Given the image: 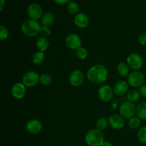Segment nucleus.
I'll return each instance as SVG.
<instances>
[{"mask_svg":"<svg viewBox=\"0 0 146 146\" xmlns=\"http://www.w3.org/2000/svg\"><path fill=\"white\" fill-rule=\"evenodd\" d=\"M137 116L141 120H146V102H141L136 106Z\"/></svg>","mask_w":146,"mask_h":146,"instance_id":"20","label":"nucleus"},{"mask_svg":"<svg viewBox=\"0 0 146 146\" xmlns=\"http://www.w3.org/2000/svg\"><path fill=\"white\" fill-rule=\"evenodd\" d=\"M76 55L77 58L79 59L84 60L88 56V51L86 50V48L81 47L76 51Z\"/></svg>","mask_w":146,"mask_h":146,"instance_id":"28","label":"nucleus"},{"mask_svg":"<svg viewBox=\"0 0 146 146\" xmlns=\"http://www.w3.org/2000/svg\"><path fill=\"white\" fill-rule=\"evenodd\" d=\"M40 76L38 75V73L36 71H30L24 74L22 77V83L24 84L26 87H31L35 86L39 82Z\"/></svg>","mask_w":146,"mask_h":146,"instance_id":"6","label":"nucleus"},{"mask_svg":"<svg viewBox=\"0 0 146 146\" xmlns=\"http://www.w3.org/2000/svg\"><path fill=\"white\" fill-rule=\"evenodd\" d=\"M67 11L69 14H76L78 11V6L74 1H70L67 4Z\"/></svg>","mask_w":146,"mask_h":146,"instance_id":"27","label":"nucleus"},{"mask_svg":"<svg viewBox=\"0 0 146 146\" xmlns=\"http://www.w3.org/2000/svg\"><path fill=\"white\" fill-rule=\"evenodd\" d=\"M39 82L43 86H49L52 82V77L48 74H44L40 76Z\"/></svg>","mask_w":146,"mask_h":146,"instance_id":"26","label":"nucleus"},{"mask_svg":"<svg viewBox=\"0 0 146 146\" xmlns=\"http://www.w3.org/2000/svg\"><path fill=\"white\" fill-rule=\"evenodd\" d=\"M127 64L130 68L135 71H138L143 65V59L140 54L133 53L127 57Z\"/></svg>","mask_w":146,"mask_h":146,"instance_id":"7","label":"nucleus"},{"mask_svg":"<svg viewBox=\"0 0 146 146\" xmlns=\"http://www.w3.org/2000/svg\"><path fill=\"white\" fill-rule=\"evenodd\" d=\"M89 19L88 16L82 12L78 13L74 17V24L78 28L85 29L88 27Z\"/></svg>","mask_w":146,"mask_h":146,"instance_id":"15","label":"nucleus"},{"mask_svg":"<svg viewBox=\"0 0 146 146\" xmlns=\"http://www.w3.org/2000/svg\"><path fill=\"white\" fill-rule=\"evenodd\" d=\"M145 78V75L142 71H135L128 76V83L132 87L138 88L143 85Z\"/></svg>","mask_w":146,"mask_h":146,"instance_id":"5","label":"nucleus"},{"mask_svg":"<svg viewBox=\"0 0 146 146\" xmlns=\"http://www.w3.org/2000/svg\"><path fill=\"white\" fill-rule=\"evenodd\" d=\"M40 34L44 37L49 36L51 34V30L49 28V27H46V26H42L40 29Z\"/></svg>","mask_w":146,"mask_h":146,"instance_id":"30","label":"nucleus"},{"mask_svg":"<svg viewBox=\"0 0 146 146\" xmlns=\"http://www.w3.org/2000/svg\"><path fill=\"white\" fill-rule=\"evenodd\" d=\"M141 125V119L138 116H133L128 121V126L132 129H137Z\"/></svg>","mask_w":146,"mask_h":146,"instance_id":"25","label":"nucleus"},{"mask_svg":"<svg viewBox=\"0 0 146 146\" xmlns=\"http://www.w3.org/2000/svg\"><path fill=\"white\" fill-rule=\"evenodd\" d=\"M117 71H118V74L121 76H128L130 74V67L127 63L120 62L117 65Z\"/></svg>","mask_w":146,"mask_h":146,"instance_id":"19","label":"nucleus"},{"mask_svg":"<svg viewBox=\"0 0 146 146\" xmlns=\"http://www.w3.org/2000/svg\"><path fill=\"white\" fill-rule=\"evenodd\" d=\"M45 55L42 51H36L31 56V61L34 64H41L44 61Z\"/></svg>","mask_w":146,"mask_h":146,"instance_id":"21","label":"nucleus"},{"mask_svg":"<svg viewBox=\"0 0 146 146\" xmlns=\"http://www.w3.org/2000/svg\"><path fill=\"white\" fill-rule=\"evenodd\" d=\"M26 86L23 83H16L11 87V95L16 99H22L26 94Z\"/></svg>","mask_w":146,"mask_h":146,"instance_id":"13","label":"nucleus"},{"mask_svg":"<svg viewBox=\"0 0 146 146\" xmlns=\"http://www.w3.org/2000/svg\"><path fill=\"white\" fill-rule=\"evenodd\" d=\"M4 7V0H1V6H0V11H2Z\"/></svg>","mask_w":146,"mask_h":146,"instance_id":"34","label":"nucleus"},{"mask_svg":"<svg viewBox=\"0 0 146 146\" xmlns=\"http://www.w3.org/2000/svg\"><path fill=\"white\" fill-rule=\"evenodd\" d=\"M108 124L115 130L122 129L125 125V120L120 114H112L108 117Z\"/></svg>","mask_w":146,"mask_h":146,"instance_id":"11","label":"nucleus"},{"mask_svg":"<svg viewBox=\"0 0 146 146\" xmlns=\"http://www.w3.org/2000/svg\"><path fill=\"white\" fill-rule=\"evenodd\" d=\"M41 25L39 22L34 19H27L22 23L21 27V31L28 37H34L40 33Z\"/></svg>","mask_w":146,"mask_h":146,"instance_id":"2","label":"nucleus"},{"mask_svg":"<svg viewBox=\"0 0 146 146\" xmlns=\"http://www.w3.org/2000/svg\"><path fill=\"white\" fill-rule=\"evenodd\" d=\"M65 42L66 45L68 48L71 50H76V51L81 48V44H82L80 36L76 34H71L67 36Z\"/></svg>","mask_w":146,"mask_h":146,"instance_id":"9","label":"nucleus"},{"mask_svg":"<svg viewBox=\"0 0 146 146\" xmlns=\"http://www.w3.org/2000/svg\"><path fill=\"white\" fill-rule=\"evenodd\" d=\"M119 113L123 118L130 119L136 113V106L133 102L125 101L120 106Z\"/></svg>","mask_w":146,"mask_h":146,"instance_id":"4","label":"nucleus"},{"mask_svg":"<svg viewBox=\"0 0 146 146\" xmlns=\"http://www.w3.org/2000/svg\"><path fill=\"white\" fill-rule=\"evenodd\" d=\"M27 14L31 19L37 20L42 17V8L40 4H37V3H31L27 8Z\"/></svg>","mask_w":146,"mask_h":146,"instance_id":"10","label":"nucleus"},{"mask_svg":"<svg viewBox=\"0 0 146 146\" xmlns=\"http://www.w3.org/2000/svg\"><path fill=\"white\" fill-rule=\"evenodd\" d=\"M43 125L41 122L37 119L29 120L26 124L27 132L31 134H38L41 131Z\"/></svg>","mask_w":146,"mask_h":146,"instance_id":"14","label":"nucleus"},{"mask_svg":"<svg viewBox=\"0 0 146 146\" xmlns=\"http://www.w3.org/2000/svg\"><path fill=\"white\" fill-rule=\"evenodd\" d=\"M141 96V94L138 91L135 89H131L128 91V94H127V98H128V101L131 102H136L138 101Z\"/></svg>","mask_w":146,"mask_h":146,"instance_id":"22","label":"nucleus"},{"mask_svg":"<svg viewBox=\"0 0 146 146\" xmlns=\"http://www.w3.org/2000/svg\"><path fill=\"white\" fill-rule=\"evenodd\" d=\"M36 46L38 51L44 52L49 47V41L47 39L46 37H39L36 41Z\"/></svg>","mask_w":146,"mask_h":146,"instance_id":"18","label":"nucleus"},{"mask_svg":"<svg viewBox=\"0 0 146 146\" xmlns=\"http://www.w3.org/2000/svg\"><path fill=\"white\" fill-rule=\"evenodd\" d=\"M113 90L110 86L104 85L100 87L98 91V98L103 102H108L113 97Z\"/></svg>","mask_w":146,"mask_h":146,"instance_id":"8","label":"nucleus"},{"mask_svg":"<svg viewBox=\"0 0 146 146\" xmlns=\"http://www.w3.org/2000/svg\"><path fill=\"white\" fill-rule=\"evenodd\" d=\"M139 92L141 96H143V98H146V84H143L140 87Z\"/></svg>","mask_w":146,"mask_h":146,"instance_id":"32","label":"nucleus"},{"mask_svg":"<svg viewBox=\"0 0 146 146\" xmlns=\"http://www.w3.org/2000/svg\"><path fill=\"white\" fill-rule=\"evenodd\" d=\"M85 141L88 146H101L105 142L104 133L97 128H93L86 134Z\"/></svg>","mask_w":146,"mask_h":146,"instance_id":"3","label":"nucleus"},{"mask_svg":"<svg viewBox=\"0 0 146 146\" xmlns=\"http://www.w3.org/2000/svg\"><path fill=\"white\" fill-rule=\"evenodd\" d=\"M54 2L58 4H65L66 3H68L70 0H54Z\"/></svg>","mask_w":146,"mask_h":146,"instance_id":"33","label":"nucleus"},{"mask_svg":"<svg viewBox=\"0 0 146 146\" xmlns=\"http://www.w3.org/2000/svg\"><path fill=\"white\" fill-rule=\"evenodd\" d=\"M108 70L102 64H96L88 69L86 76L88 81L95 84L105 83L108 78Z\"/></svg>","mask_w":146,"mask_h":146,"instance_id":"1","label":"nucleus"},{"mask_svg":"<svg viewBox=\"0 0 146 146\" xmlns=\"http://www.w3.org/2000/svg\"><path fill=\"white\" fill-rule=\"evenodd\" d=\"M108 123V120L105 117H102V118H100L97 120L96 123V127L97 129L102 131L107 128Z\"/></svg>","mask_w":146,"mask_h":146,"instance_id":"23","label":"nucleus"},{"mask_svg":"<svg viewBox=\"0 0 146 146\" xmlns=\"http://www.w3.org/2000/svg\"><path fill=\"white\" fill-rule=\"evenodd\" d=\"M101 146H113V145L112 143H111L109 142H104Z\"/></svg>","mask_w":146,"mask_h":146,"instance_id":"35","label":"nucleus"},{"mask_svg":"<svg viewBox=\"0 0 146 146\" xmlns=\"http://www.w3.org/2000/svg\"><path fill=\"white\" fill-rule=\"evenodd\" d=\"M138 41L141 45H146V32H143L140 34L139 37H138Z\"/></svg>","mask_w":146,"mask_h":146,"instance_id":"31","label":"nucleus"},{"mask_svg":"<svg viewBox=\"0 0 146 146\" xmlns=\"http://www.w3.org/2000/svg\"><path fill=\"white\" fill-rule=\"evenodd\" d=\"M114 94L116 96H121L124 95L128 90V83L125 81H118L114 84L113 87Z\"/></svg>","mask_w":146,"mask_h":146,"instance_id":"16","label":"nucleus"},{"mask_svg":"<svg viewBox=\"0 0 146 146\" xmlns=\"http://www.w3.org/2000/svg\"><path fill=\"white\" fill-rule=\"evenodd\" d=\"M9 36V31L7 28L4 26H0V39L1 41L7 39Z\"/></svg>","mask_w":146,"mask_h":146,"instance_id":"29","label":"nucleus"},{"mask_svg":"<svg viewBox=\"0 0 146 146\" xmlns=\"http://www.w3.org/2000/svg\"><path fill=\"white\" fill-rule=\"evenodd\" d=\"M84 74L80 70H75L70 74L68 81L71 86L74 87H78L82 85L84 81Z\"/></svg>","mask_w":146,"mask_h":146,"instance_id":"12","label":"nucleus"},{"mask_svg":"<svg viewBox=\"0 0 146 146\" xmlns=\"http://www.w3.org/2000/svg\"><path fill=\"white\" fill-rule=\"evenodd\" d=\"M56 19L55 15L51 11H46L44 14H43L42 17L41 18V23L43 26H46L50 27L54 23Z\"/></svg>","mask_w":146,"mask_h":146,"instance_id":"17","label":"nucleus"},{"mask_svg":"<svg viewBox=\"0 0 146 146\" xmlns=\"http://www.w3.org/2000/svg\"><path fill=\"white\" fill-rule=\"evenodd\" d=\"M138 139L141 143L146 144V126H143L140 128L137 133Z\"/></svg>","mask_w":146,"mask_h":146,"instance_id":"24","label":"nucleus"}]
</instances>
